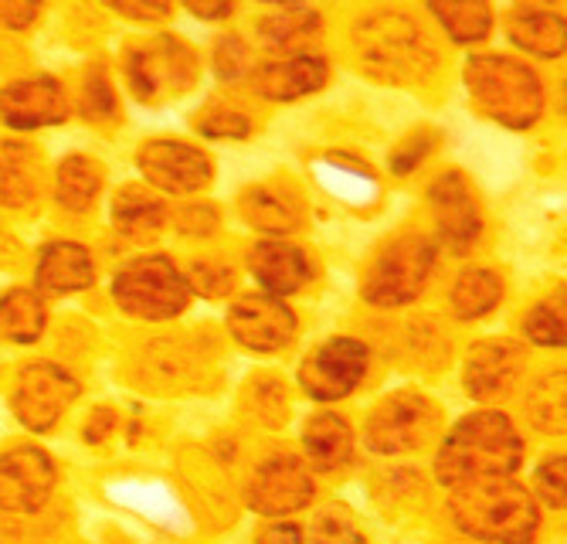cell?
<instances>
[{"instance_id":"d4e9b609","label":"cell","mask_w":567,"mask_h":544,"mask_svg":"<svg viewBox=\"0 0 567 544\" xmlns=\"http://www.w3.org/2000/svg\"><path fill=\"white\" fill-rule=\"evenodd\" d=\"M509 38L524 52L537 55V59H560L564 55V18L547 11V8H517L509 14Z\"/></svg>"},{"instance_id":"ba28073f","label":"cell","mask_w":567,"mask_h":544,"mask_svg":"<svg viewBox=\"0 0 567 544\" xmlns=\"http://www.w3.org/2000/svg\"><path fill=\"white\" fill-rule=\"evenodd\" d=\"M126 79L140 103L157 106L164 99H177L197 82V55L171 34L153 38L126 55Z\"/></svg>"},{"instance_id":"ee69618b","label":"cell","mask_w":567,"mask_h":544,"mask_svg":"<svg viewBox=\"0 0 567 544\" xmlns=\"http://www.w3.org/2000/svg\"><path fill=\"white\" fill-rule=\"evenodd\" d=\"M116 14L136 18V21H164L174 8L171 4H113Z\"/></svg>"},{"instance_id":"836d02e7","label":"cell","mask_w":567,"mask_h":544,"mask_svg":"<svg viewBox=\"0 0 567 544\" xmlns=\"http://www.w3.org/2000/svg\"><path fill=\"white\" fill-rule=\"evenodd\" d=\"M79 106H82V116L92 120V123H106V120H113L120 113L113 82H110V75L102 72V69L85 75V82H82V103Z\"/></svg>"},{"instance_id":"83f0119b","label":"cell","mask_w":567,"mask_h":544,"mask_svg":"<svg viewBox=\"0 0 567 544\" xmlns=\"http://www.w3.org/2000/svg\"><path fill=\"white\" fill-rule=\"evenodd\" d=\"M102 167L85 157V154H72L59 164L55 171V197H59V205L69 208V212H89L95 205V197L102 191Z\"/></svg>"},{"instance_id":"5b68a950","label":"cell","mask_w":567,"mask_h":544,"mask_svg":"<svg viewBox=\"0 0 567 544\" xmlns=\"http://www.w3.org/2000/svg\"><path fill=\"white\" fill-rule=\"evenodd\" d=\"M435 273V245L419 232H404L391 238L384 249L371 259L364 279H360V296L371 307H404L415 304L425 292Z\"/></svg>"},{"instance_id":"ac0fdd59","label":"cell","mask_w":567,"mask_h":544,"mask_svg":"<svg viewBox=\"0 0 567 544\" xmlns=\"http://www.w3.org/2000/svg\"><path fill=\"white\" fill-rule=\"evenodd\" d=\"M327 75H330V65L323 55L302 52V55L276 59V62L251 69L248 82L262 99H272V103H292V99H302L309 92L323 89Z\"/></svg>"},{"instance_id":"e0dca14e","label":"cell","mask_w":567,"mask_h":544,"mask_svg":"<svg viewBox=\"0 0 567 544\" xmlns=\"http://www.w3.org/2000/svg\"><path fill=\"white\" fill-rule=\"evenodd\" d=\"M0 120L11 130H41L69 120V92L55 75H31L0 89Z\"/></svg>"},{"instance_id":"1f68e13d","label":"cell","mask_w":567,"mask_h":544,"mask_svg":"<svg viewBox=\"0 0 567 544\" xmlns=\"http://www.w3.org/2000/svg\"><path fill=\"white\" fill-rule=\"evenodd\" d=\"M524 333L540 343V348H564V300L550 296V300L537 304L527 317H524Z\"/></svg>"},{"instance_id":"f6af8a7d","label":"cell","mask_w":567,"mask_h":544,"mask_svg":"<svg viewBox=\"0 0 567 544\" xmlns=\"http://www.w3.org/2000/svg\"><path fill=\"white\" fill-rule=\"evenodd\" d=\"M255 544H302V531L296 524H269L266 531H259Z\"/></svg>"},{"instance_id":"8fae6325","label":"cell","mask_w":567,"mask_h":544,"mask_svg":"<svg viewBox=\"0 0 567 544\" xmlns=\"http://www.w3.org/2000/svg\"><path fill=\"white\" fill-rule=\"evenodd\" d=\"M313 497H317L313 470L289 453L269 456L266 463L255 466L248 490H245L248 507L262 517H289V514L309 507Z\"/></svg>"},{"instance_id":"e575fe53","label":"cell","mask_w":567,"mask_h":544,"mask_svg":"<svg viewBox=\"0 0 567 544\" xmlns=\"http://www.w3.org/2000/svg\"><path fill=\"white\" fill-rule=\"evenodd\" d=\"M187 279V289L190 292H200L204 300H225V296L235 289V273L231 266L225 263H215V259H200L190 266V276Z\"/></svg>"},{"instance_id":"4dcf8cb0","label":"cell","mask_w":567,"mask_h":544,"mask_svg":"<svg viewBox=\"0 0 567 544\" xmlns=\"http://www.w3.org/2000/svg\"><path fill=\"white\" fill-rule=\"evenodd\" d=\"M527 419L544 435H564V371L534 381L527 394Z\"/></svg>"},{"instance_id":"f35d334b","label":"cell","mask_w":567,"mask_h":544,"mask_svg":"<svg viewBox=\"0 0 567 544\" xmlns=\"http://www.w3.org/2000/svg\"><path fill=\"white\" fill-rule=\"evenodd\" d=\"M435 143H439V133L435 130H422V133H411L401 146H398V151L391 154V171L394 174H411V171H415L432 151H435Z\"/></svg>"},{"instance_id":"d590c367","label":"cell","mask_w":567,"mask_h":544,"mask_svg":"<svg viewBox=\"0 0 567 544\" xmlns=\"http://www.w3.org/2000/svg\"><path fill=\"white\" fill-rule=\"evenodd\" d=\"M251 52L248 44L238 38V34H225L218 44H215V72L221 82H241L251 75Z\"/></svg>"},{"instance_id":"6da1fadb","label":"cell","mask_w":567,"mask_h":544,"mask_svg":"<svg viewBox=\"0 0 567 544\" xmlns=\"http://www.w3.org/2000/svg\"><path fill=\"white\" fill-rule=\"evenodd\" d=\"M524 463V439L503 412H473L458 419L445 435L435 456V476L445 486L473 480L513 476Z\"/></svg>"},{"instance_id":"44dd1931","label":"cell","mask_w":567,"mask_h":544,"mask_svg":"<svg viewBox=\"0 0 567 544\" xmlns=\"http://www.w3.org/2000/svg\"><path fill=\"white\" fill-rule=\"evenodd\" d=\"M38 289L44 292H79L95 283L92 253L79 242H48L38 259Z\"/></svg>"},{"instance_id":"7402d4cb","label":"cell","mask_w":567,"mask_h":544,"mask_svg":"<svg viewBox=\"0 0 567 544\" xmlns=\"http://www.w3.org/2000/svg\"><path fill=\"white\" fill-rule=\"evenodd\" d=\"M241 218L269 235H292L302 228V205L296 202V194L272 187V184H255L241 194L238 202Z\"/></svg>"},{"instance_id":"603a6c76","label":"cell","mask_w":567,"mask_h":544,"mask_svg":"<svg viewBox=\"0 0 567 544\" xmlns=\"http://www.w3.org/2000/svg\"><path fill=\"white\" fill-rule=\"evenodd\" d=\"M302 450H306L309 470H320V473L340 470L353 460V429L337 412H320L302 429Z\"/></svg>"},{"instance_id":"30bf717a","label":"cell","mask_w":567,"mask_h":544,"mask_svg":"<svg viewBox=\"0 0 567 544\" xmlns=\"http://www.w3.org/2000/svg\"><path fill=\"white\" fill-rule=\"evenodd\" d=\"M79 399V381L51 361H34L21 368L14 394H11V409L18 422L31 432H48L55 425L65 409Z\"/></svg>"},{"instance_id":"8992f818","label":"cell","mask_w":567,"mask_h":544,"mask_svg":"<svg viewBox=\"0 0 567 544\" xmlns=\"http://www.w3.org/2000/svg\"><path fill=\"white\" fill-rule=\"evenodd\" d=\"M113 300L140 320H174L187 310L190 289L167 256H143L116 273Z\"/></svg>"},{"instance_id":"ffe728a7","label":"cell","mask_w":567,"mask_h":544,"mask_svg":"<svg viewBox=\"0 0 567 544\" xmlns=\"http://www.w3.org/2000/svg\"><path fill=\"white\" fill-rule=\"evenodd\" d=\"M41 154L31 143L4 140L0 143V208H28L41 194Z\"/></svg>"},{"instance_id":"9c48e42d","label":"cell","mask_w":567,"mask_h":544,"mask_svg":"<svg viewBox=\"0 0 567 544\" xmlns=\"http://www.w3.org/2000/svg\"><path fill=\"white\" fill-rule=\"evenodd\" d=\"M371 371L368 343L353 337H333L299 365V384L309 399L317 402H340L360 388Z\"/></svg>"},{"instance_id":"d6986e66","label":"cell","mask_w":567,"mask_h":544,"mask_svg":"<svg viewBox=\"0 0 567 544\" xmlns=\"http://www.w3.org/2000/svg\"><path fill=\"white\" fill-rule=\"evenodd\" d=\"M248 273L259 279V286L266 289V296H282L302 289L309 279H313V263L299 249V245L289 242H259L251 245L248 253Z\"/></svg>"},{"instance_id":"d6a6232c","label":"cell","mask_w":567,"mask_h":544,"mask_svg":"<svg viewBox=\"0 0 567 544\" xmlns=\"http://www.w3.org/2000/svg\"><path fill=\"white\" fill-rule=\"evenodd\" d=\"M309 544H368L347 507H327L309 527Z\"/></svg>"},{"instance_id":"3957f363","label":"cell","mask_w":567,"mask_h":544,"mask_svg":"<svg viewBox=\"0 0 567 544\" xmlns=\"http://www.w3.org/2000/svg\"><path fill=\"white\" fill-rule=\"evenodd\" d=\"M449 514L462 534L486 544H530L540 531L534 493L509 476L452 486Z\"/></svg>"},{"instance_id":"8d00e7d4","label":"cell","mask_w":567,"mask_h":544,"mask_svg":"<svg viewBox=\"0 0 567 544\" xmlns=\"http://www.w3.org/2000/svg\"><path fill=\"white\" fill-rule=\"evenodd\" d=\"M204 136H212V140H245L251 133V120L231 106H208V113L197 116L194 123Z\"/></svg>"},{"instance_id":"7a4b0ae2","label":"cell","mask_w":567,"mask_h":544,"mask_svg":"<svg viewBox=\"0 0 567 544\" xmlns=\"http://www.w3.org/2000/svg\"><path fill=\"white\" fill-rule=\"evenodd\" d=\"M360 69L384 85H419L435 75L439 48L404 11H374L353 24Z\"/></svg>"},{"instance_id":"7bdbcfd3","label":"cell","mask_w":567,"mask_h":544,"mask_svg":"<svg viewBox=\"0 0 567 544\" xmlns=\"http://www.w3.org/2000/svg\"><path fill=\"white\" fill-rule=\"evenodd\" d=\"M116 429V412L113 409H95L85 422V442H102Z\"/></svg>"},{"instance_id":"f1b7e54d","label":"cell","mask_w":567,"mask_h":544,"mask_svg":"<svg viewBox=\"0 0 567 544\" xmlns=\"http://www.w3.org/2000/svg\"><path fill=\"white\" fill-rule=\"evenodd\" d=\"M48 314L38 292L31 289H11L0 296V337L11 343H34L44 333Z\"/></svg>"},{"instance_id":"2e32d148","label":"cell","mask_w":567,"mask_h":544,"mask_svg":"<svg viewBox=\"0 0 567 544\" xmlns=\"http://www.w3.org/2000/svg\"><path fill=\"white\" fill-rule=\"evenodd\" d=\"M524 368L527 355L517 340H483L470 351L462 381H466V391L480 406H499L520 384Z\"/></svg>"},{"instance_id":"484cf974","label":"cell","mask_w":567,"mask_h":544,"mask_svg":"<svg viewBox=\"0 0 567 544\" xmlns=\"http://www.w3.org/2000/svg\"><path fill=\"white\" fill-rule=\"evenodd\" d=\"M167 205L157 194H150L143 187H123L113 197V225L123 238L130 242H146L167 225Z\"/></svg>"},{"instance_id":"74e56055","label":"cell","mask_w":567,"mask_h":544,"mask_svg":"<svg viewBox=\"0 0 567 544\" xmlns=\"http://www.w3.org/2000/svg\"><path fill=\"white\" fill-rule=\"evenodd\" d=\"M251 412L259 415L266 425H282L286 422V391L276 378H262L248 388Z\"/></svg>"},{"instance_id":"b9f144b4","label":"cell","mask_w":567,"mask_h":544,"mask_svg":"<svg viewBox=\"0 0 567 544\" xmlns=\"http://www.w3.org/2000/svg\"><path fill=\"white\" fill-rule=\"evenodd\" d=\"M34 18H41L38 4H0V24L11 31H28Z\"/></svg>"},{"instance_id":"4fadbf2b","label":"cell","mask_w":567,"mask_h":544,"mask_svg":"<svg viewBox=\"0 0 567 544\" xmlns=\"http://www.w3.org/2000/svg\"><path fill=\"white\" fill-rule=\"evenodd\" d=\"M136 167L146 184L161 187L167 194H194L212 184L215 171L208 154L181 140H150L136 151Z\"/></svg>"},{"instance_id":"60d3db41","label":"cell","mask_w":567,"mask_h":544,"mask_svg":"<svg viewBox=\"0 0 567 544\" xmlns=\"http://www.w3.org/2000/svg\"><path fill=\"white\" fill-rule=\"evenodd\" d=\"M218 225H221V218H218V208H212V205H187L174 215V228L190 238H212L218 232Z\"/></svg>"},{"instance_id":"4316f807","label":"cell","mask_w":567,"mask_h":544,"mask_svg":"<svg viewBox=\"0 0 567 544\" xmlns=\"http://www.w3.org/2000/svg\"><path fill=\"white\" fill-rule=\"evenodd\" d=\"M503 300V279L493 269H466L449 296V307L458 320H480L493 314Z\"/></svg>"},{"instance_id":"52a82bcc","label":"cell","mask_w":567,"mask_h":544,"mask_svg":"<svg viewBox=\"0 0 567 544\" xmlns=\"http://www.w3.org/2000/svg\"><path fill=\"white\" fill-rule=\"evenodd\" d=\"M442 412L422 391H394L371 412L364 425V442L381 456H401L422 450L439 435Z\"/></svg>"},{"instance_id":"bcb514c9","label":"cell","mask_w":567,"mask_h":544,"mask_svg":"<svg viewBox=\"0 0 567 544\" xmlns=\"http://www.w3.org/2000/svg\"><path fill=\"white\" fill-rule=\"evenodd\" d=\"M187 11L197 18H231L235 4H228V0H221V4H187Z\"/></svg>"},{"instance_id":"ab89813d","label":"cell","mask_w":567,"mask_h":544,"mask_svg":"<svg viewBox=\"0 0 567 544\" xmlns=\"http://www.w3.org/2000/svg\"><path fill=\"white\" fill-rule=\"evenodd\" d=\"M534 490L540 493V501L554 511H564V456H547L537 466Z\"/></svg>"},{"instance_id":"cb8c5ba5","label":"cell","mask_w":567,"mask_h":544,"mask_svg":"<svg viewBox=\"0 0 567 544\" xmlns=\"http://www.w3.org/2000/svg\"><path fill=\"white\" fill-rule=\"evenodd\" d=\"M320 31H323V18L313 8H282L259 21L262 44L282 55L309 52V44L320 38Z\"/></svg>"},{"instance_id":"5bb4252c","label":"cell","mask_w":567,"mask_h":544,"mask_svg":"<svg viewBox=\"0 0 567 544\" xmlns=\"http://www.w3.org/2000/svg\"><path fill=\"white\" fill-rule=\"evenodd\" d=\"M429 205H432L442 242L455 256L476 249V242L483 235V212L466 174L445 171L442 177H435L429 187Z\"/></svg>"},{"instance_id":"f546056e","label":"cell","mask_w":567,"mask_h":544,"mask_svg":"<svg viewBox=\"0 0 567 544\" xmlns=\"http://www.w3.org/2000/svg\"><path fill=\"white\" fill-rule=\"evenodd\" d=\"M429 11L439 18L445 34L458 44H476L493 28V11L483 0H466V4H429Z\"/></svg>"},{"instance_id":"9a60e30c","label":"cell","mask_w":567,"mask_h":544,"mask_svg":"<svg viewBox=\"0 0 567 544\" xmlns=\"http://www.w3.org/2000/svg\"><path fill=\"white\" fill-rule=\"evenodd\" d=\"M55 463L38 447H18L0 456V511L38 514L55 490Z\"/></svg>"},{"instance_id":"7c38bea8","label":"cell","mask_w":567,"mask_h":544,"mask_svg":"<svg viewBox=\"0 0 567 544\" xmlns=\"http://www.w3.org/2000/svg\"><path fill=\"white\" fill-rule=\"evenodd\" d=\"M228 333L255 355H276L296 340V314L266 292H248L228 310Z\"/></svg>"},{"instance_id":"277c9868","label":"cell","mask_w":567,"mask_h":544,"mask_svg":"<svg viewBox=\"0 0 567 544\" xmlns=\"http://www.w3.org/2000/svg\"><path fill=\"white\" fill-rule=\"evenodd\" d=\"M466 89L476 110L506 130H530L544 116V85L537 72L509 55H473Z\"/></svg>"}]
</instances>
